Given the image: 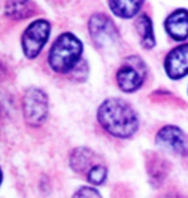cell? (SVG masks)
Returning a JSON list of instances; mask_svg holds the SVG:
<instances>
[{"mask_svg": "<svg viewBox=\"0 0 188 198\" xmlns=\"http://www.w3.org/2000/svg\"><path fill=\"white\" fill-rule=\"evenodd\" d=\"M98 120L113 136L129 138L138 129V117L134 109L121 99H108L99 107Z\"/></svg>", "mask_w": 188, "mask_h": 198, "instance_id": "1", "label": "cell"}, {"mask_svg": "<svg viewBox=\"0 0 188 198\" xmlns=\"http://www.w3.org/2000/svg\"><path fill=\"white\" fill-rule=\"evenodd\" d=\"M83 52V45L76 36L70 32L62 34L49 52V64L55 72L66 73L74 70Z\"/></svg>", "mask_w": 188, "mask_h": 198, "instance_id": "2", "label": "cell"}, {"mask_svg": "<svg viewBox=\"0 0 188 198\" xmlns=\"http://www.w3.org/2000/svg\"><path fill=\"white\" fill-rule=\"evenodd\" d=\"M23 117L28 126H41L48 116V98L38 87L27 89L22 99Z\"/></svg>", "mask_w": 188, "mask_h": 198, "instance_id": "3", "label": "cell"}, {"mask_svg": "<svg viewBox=\"0 0 188 198\" xmlns=\"http://www.w3.org/2000/svg\"><path fill=\"white\" fill-rule=\"evenodd\" d=\"M50 34V25L48 21L38 19L28 26L22 35V49L27 58L38 57L44 48Z\"/></svg>", "mask_w": 188, "mask_h": 198, "instance_id": "4", "label": "cell"}, {"mask_svg": "<svg viewBox=\"0 0 188 198\" xmlns=\"http://www.w3.org/2000/svg\"><path fill=\"white\" fill-rule=\"evenodd\" d=\"M146 77V66L138 57H129L117 71V84L121 90L134 91L143 84Z\"/></svg>", "mask_w": 188, "mask_h": 198, "instance_id": "5", "label": "cell"}, {"mask_svg": "<svg viewBox=\"0 0 188 198\" xmlns=\"http://www.w3.org/2000/svg\"><path fill=\"white\" fill-rule=\"evenodd\" d=\"M157 144L161 148L177 153V155H187L188 153V140L186 135L175 126H165L157 134Z\"/></svg>", "mask_w": 188, "mask_h": 198, "instance_id": "6", "label": "cell"}, {"mask_svg": "<svg viewBox=\"0 0 188 198\" xmlns=\"http://www.w3.org/2000/svg\"><path fill=\"white\" fill-rule=\"evenodd\" d=\"M89 31L94 42L99 46H107L117 39V31L113 23L103 14L92 17L89 22Z\"/></svg>", "mask_w": 188, "mask_h": 198, "instance_id": "7", "label": "cell"}, {"mask_svg": "<svg viewBox=\"0 0 188 198\" xmlns=\"http://www.w3.org/2000/svg\"><path fill=\"white\" fill-rule=\"evenodd\" d=\"M165 70L171 79H180L188 73V44L175 48L165 59Z\"/></svg>", "mask_w": 188, "mask_h": 198, "instance_id": "8", "label": "cell"}, {"mask_svg": "<svg viewBox=\"0 0 188 198\" xmlns=\"http://www.w3.org/2000/svg\"><path fill=\"white\" fill-rule=\"evenodd\" d=\"M166 31L175 40L188 38V12L184 9L175 10L166 19Z\"/></svg>", "mask_w": 188, "mask_h": 198, "instance_id": "9", "label": "cell"}, {"mask_svg": "<svg viewBox=\"0 0 188 198\" xmlns=\"http://www.w3.org/2000/svg\"><path fill=\"white\" fill-rule=\"evenodd\" d=\"M4 12L8 18L21 21L32 17L36 12V5L32 0H6Z\"/></svg>", "mask_w": 188, "mask_h": 198, "instance_id": "10", "label": "cell"}, {"mask_svg": "<svg viewBox=\"0 0 188 198\" xmlns=\"http://www.w3.org/2000/svg\"><path fill=\"white\" fill-rule=\"evenodd\" d=\"M144 0H110L111 10L119 17L132 18L139 12Z\"/></svg>", "mask_w": 188, "mask_h": 198, "instance_id": "11", "label": "cell"}, {"mask_svg": "<svg viewBox=\"0 0 188 198\" xmlns=\"http://www.w3.org/2000/svg\"><path fill=\"white\" fill-rule=\"evenodd\" d=\"M94 155L88 148H77L71 155V166L74 170L81 172L86 171L93 166Z\"/></svg>", "mask_w": 188, "mask_h": 198, "instance_id": "12", "label": "cell"}, {"mask_svg": "<svg viewBox=\"0 0 188 198\" xmlns=\"http://www.w3.org/2000/svg\"><path fill=\"white\" fill-rule=\"evenodd\" d=\"M137 30L141 36V42L144 48H152L155 45V36L152 31V25H151L149 18L146 14H141L137 19Z\"/></svg>", "mask_w": 188, "mask_h": 198, "instance_id": "13", "label": "cell"}, {"mask_svg": "<svg viewBox=\"0 0 188 198\" xmlns=\"http://www.w3.org/2000/svg\"><path fill=\"white\" fill-rule=\"evenodd\" d=\"M86 178L92 184L99 185L107 178V168L102 165H93L88 171H86Z\"/></svg>", "mask_w": 188, "mask_h": 198, "instance_id": "14", "label": "cell"}, {"mask_svg": "<svg viewBox=\"0 0 188 198\" xmlns=\"http://www.w3.org/2000/svg\"><path fill=\"white\" fill-rule=\"evenodd\" d=\"M166 171H168V165L161 158H155L153 161H151L149 174H151V179L152 180H157V181L164 180Z\"/></svg>", "mask_w": 188, "mask_h": 198, "instance_id": "15", "label": "cell"}, {"mask_svg": "<svg viewBox=\"0 0 188 198\" xmlns=\"http://www.w3.org/2000/svg\"><path fill=\"white\" fill-rule=\"evenodd\" d=\"M77 197H99V193L93 188H81L75 193Z\"/></svg>", "mask_w": 188, "mask_h": 198, "instance_id": "16", "label": "cell"}, {"mask_svg": "<svg viewBox=\"0 0 188 198\" xmlns=\"http://www.w3.org/2000/svg\"><path fill=\"white\" fill-rule=\"evenodd\" d=\"M5 76H6V71H5V67L4 66L0 63V81H2L3 79H5Z\"/></svg>", "mask_w": 188, "mask_h": 198, "instance_id": "17", "label": "cell"}, {"mask_svg": "<svg viewBox=\"0 0 188 198\" xmlns=\"http://www.w3.org/2000/svg\"><path fill=\"white\" fill-rule=\"evenodd\" d=\"M2 180H3V172H2V168H0V185H2Z\"/></svg>", "mask_w": 188, "mask_h": 198, "instance_id": "18", "label": "cell"}]
</instances>
